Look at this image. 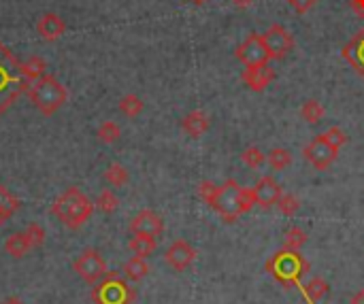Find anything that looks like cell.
Returning a JSON list of instances; mask_svg holds the SVG:
<instances>
[{
    "instance_id": "cell-1",
    "label": "cell",
    "mask_w": 364,
    "mask_h": 304,
    "mask_svg": "<svg viewBox=\"0 0 364 304\" xmlns=\"http://www.w3.org/2000/svg\"><path fill=\"white\" fill-rule=\"evenodd\" d=\"M28 79L21 72V62L15 60L13 52L0 43V115H5L15 100L28 90Z\"/></svg>"
},
{
    "instance_id": "cell-2",
    "label": "cell",
    "mask_w": 364,
    "mask_h": 304,
    "mask_svg": "<svg viewBox=\"0 0 364 304\" xmlns=\"http://www.w3.org/2000/svg\"><path fill=\"white\" fill-rule=\"evenodd\" d=\"M96 205L79 190V188H68L62 192L52 205V213L68 227V230H77L85 221H90Z\"/></svg>"
},
{
    "instance_id": "cell-3",
    "label": "cell",
    "mask_w": 364,
    "mask_h": 304,
    "mask_svg": "<svg viewBox=\"0 0 364 304\" xmlns=\"http://www.w3.org/2000/svg\"><path fill=\"white\" fill-rule=\"evenodd\" d=\"M66 98H68L66 88L54 77V74H43L41 79L32 83V90H30L32 105L47 117L60 111L66 103Z\"/></svg>"
},
{
    "instance_id": "cell-4",
    "label": "cell",
    "mask_w": 364,
    "mask_h": 304,
    "mask_svg": "<svg viewBox=\"0 0 364 304\" xmlns=\"http://www.w3.org/2000/svg\"><path fill=\"white\" fill-rule=\"evenodd\" d=\"M266 270L273 272V276L281 283H294L309 270V262L299 256V251H281L266 262Z\"/></svg>"
},
{
    "instance_id": "cell-5",
    "label": "cell",
    "mask_w": 364,
    "mask_h": 304,
    "mask_svg": "<svg viewBox=\"0 0 364 304\" xmlns=\"http://www.w3.org/2000/svg\"><path fill=\"white\" fill-rule=\"evenodd\" d=\"M92 300L96 304H130L134 300V292L128 287L124 278L115 274H107L92 290Z\"/></svg>"
},
{
    "instance_id": "cell-6",
    "label": "cell",
    "mask_w": 364,
    "mask_h": 304,
    "mask_svg": "<svg viewBox=\"0 0 364 304\" xmlns=\"http://www.w3.org/2000/svg\"><path fill=\"white\" fill-rule=\"evenodd\" d=\"M239 183L234 179H228L222 188H217L213 200L209 202V207L220 215L226 223H234L241 217L239 211Z\"/></svg>"
},
{
    "instance_id": "cell-7",
    "label": "cell",
    "mask_w": 364,
    "mask_h": 304,
    "mask_svg": "<svg viewBox=\"0 0 364 304\" xmlns=\"http://www.w3.org/2000/svg\"><path fill=\"white\" fill-rule=\"evenodd\" d=\"M72 270H75L85 283L90 285H96L99 281H103V278L109 274V268H107V262L105 258L101 256V251L96 249H83L77 260L72 262Z\"/></svg>"
},
{
    "instance_id": "cell-8",
    "label": "cell",
    "mask_w": 364,
    "mask_h": 304,
    "mask_svg": "<svg viewBox=\"0 0 364 304\" xmlns=\"http://www.w3.org/2000/svg\"><path fill=\"white\" fill-rule=\"evenodd\" d=\"M303 156H305V160H307L313 168L326 170V168H330V164L336 162V158H338V149H336V147L324 136V132H322V134L315 136L311 143L305 145Z\"/></svg>"
},
{
    "instance_id": "cell-9",
    "label": "cell",
    "mask_w": 364,
    "mask_h": 304,
    "mask_svg": "<svg viewBox=\"0 0 364 304\" xmlns=\"http://www.w3.org/2000/svg\"><path fill=\"white\" fill-rule=\"evenodd\" d=\"M266 52H269L271 60H285L290 56V52L294 49V39L290 34V30L283 26V23H273L262 34Z\"/></svg>"
},
{
    "instance_id": "cell-10",
    "label": "cell",
    "mask_w": 364,
    "mask_h": 304,
    "mask_svg": "<svg viewBox=\"0 0 364 304\" xmlns=\"http://www.w3.org/2000/svg\"><path fill=\"white\" fill-rule=\"evenodd\" d=\"M234 56L243 66H258V64H269V52H266V45L262 34L252 32L245 41H243L236 49Z\"/></svg>"
},
{
    "instance_id": "cell-11",
    "label": "cell",
    "mask_w": 364,
    "mask_h": 304,
    "mask_svg": "<svg viewBox=\"0 0 364 304\" xmlns=\"http://www.w3.org/2000/svg\"><path fill=\"white\" fill-rule=\"evenodd\" d=\"M164 260H166V264L171 266L173 270L181 272V270H185L194 260H196V249H194L188 241L179 239V241H175L171 247L166 249Z\"/></svg>"
},
{
    "instance_id": "cell-12",
    "label": "cell",
    "mask_w": 364,
    "mask_h": 304,
    "mask_svg": "<svg viewBox=\"0 0 364 304\" xmlns=\"http://www.w3.org/2000/svg\"><path fill=\"white\" fill-rule=\"evenodd\" d=\"M130 232L132 234H148V236H160L164 232V221L156 211L145 209L136 213L130 221Z\"/></svg>"
},
{
    "instance_id": "cell-13",
    "label": "cell",
    "mask_w": 364,
    "mask_h": 304,
    "mask_svg": "<svg viewBox=\"0 0 364 304\" xmlns=\"http://www.w3.org/2000/svg\"><path fill=\"white\" fill-rule=\"evenodd\" d=\"M243 83H245L252 92H264L275 79V70L269 64H258V66H245L241 74Z\"/></svg>"
},
{
    "instance_id": "cell-14",
    "label": "cell",
    "mask_w": 364,
    "mask_h": 304,
    "mask_svg": "<svg viewBox=\"0 0 364 304\" xmlns=\"http://www.w3.org/2000/svg\"><path fill=\"white\" fill-rule=\"evenodd\" d=\"M254 192H256V200H258V207H260V209H271V207H275L277 200L283 196L281 185L273 179V176H262V179L256 183Z\"/></svg>"
},
{
    "instance_id": "cell-15",
    "label": "cell",
    "mask_w": 364,
    "mask_h": 304,
    "mask_svg": "<svg viewBox=\"0 0 364 304\" xmlns=\"http://www.w3.org/2000/svg\"><path fill=\"white\" fill-rule=\"evenodd\" d=\"M341 56L350 62V66L364 79V28L358 30L350 43L343 45Z\"/></svg>"
},
{
    "instance_id": "cell-16",
    "label": "cell",
    "mask_w": 364,
    "mask_h": 304,
    "mask_svg": "<svg viewBox=\"0 0 364 304\" xmlns=\"http://www.w3.org/2000/svg\"><path fill=\"white\" fill-rule=\"evenodd\" d=\"M64 30H66V23H64V19H62L60 15H56V13H45V15L39 19V23H37V32H39L41 39L47 41V43L58 41V39L64 34Z\"/></svg>"
},
{
    "instance_id": "cell-17",
    "label": "cell",
    "mask_w": 364,
    "mask_h": 304,
    "mask_svg": "<svg viewBox=\"0 0 364 304\" xmlns=\"http://www.w3.org/2000/svg\"><path fill=\"white\" fill-rule=\"evenodd\" d=\"M209 125H211V119L205 111H190L183 119H181V130L192 136V139H199L203 136L207 130H209Z\"/></svg>"
},
{
    "instance_id": "cell-18",
    "label": "cell",
    "mask_w": 364,
    "mask_h": 304,
    "mask_svg": "<svg viewBox=\"0 0 364 304\" xmlns=\"http://www.w3.org/2000/svg\"><path fill=\"white\" fill-rule=\"evenodd\" d=\"M30 249H34V247H32V243H30L26 230H23V232H15V234H11V236L5 241V251L9 253L11 258H15V260L23 258Z\"/></svg>"
},
{
    "instance_id": "cell-19",
    "label": "cell",
    "mask_w": 364,
    "mask_h": 304,
    "mask_svg": "<svg viewBox=\"0 0 364 304\" xmlns=\"http://www.w3.org/2000/svg\"><path fill=\"white\" fill-rule=\"evenodd\" d=\"M128 249L134 253V256L141 258H150L156 251V236H148V234H132V239L128 241Z\"/></svg>"
},
{
    "instance_id": "cell-20",
    "label": "cell",
    "mask_w": 364,
    "mask_h": 304,
    "mask_svg": "<svg viewBox=\"0 0 364 304\" xmlns=\"http://www.w3.org/2000/svg\"><path fill=\"white\" fill-rule=\"evenodd\" d=\"M148 272H150V264L145 262V258H141V256H132L124 264V274H126L128 281L136 283V281H141V278L148 276Z\"/></svg>"
},
{
    "instance_id": "cell-21",
    "label": "cell",
    "mask_w": 364,
    "mask_h": 304,
    "mask_svg": "<svg viewBox=\"0 0 364 304\" xmlns=\"http://www.w3.org/2000/svg\"><path fill=\"white\" fill-rule=\"evenodd\" d=\"M21 72H23V77H26L30 83H34L37 79H41L43 74H47V64L43 58L39 56H32L30 60L26 62H21Z\"/></svg>"
},
{
    "instance_id": "cell-22",
    "label": "cell",
    "mask_w": 364,
    "mask_h": 304,
    "mask_svg": "<svg viewBox=\"0 0 364 304\" xmlns=\"http://www.w3.org/2000/svg\"><path fill=\"white\" fill-rule=\"evenodd\" d=\"M301 117L307 121V123H318V121H322V117H324V107H322V103L320 100H307V103H303V107H301Z\"/></svg>"
},
{
    "instance_id": "cell-23",
    "label": "cell",
    "mask_w": 364,
    "mask_h": 304,
    "mask_svg": "<svg viewBox=\"0 0 364 304\" xmlns=\"http://www.w3.org/2000/svg\"><path fill=\"white\" fill-rule=\"evenodd\" d=\"M105 179L109 185L113 188H121V185H126L128 179H130V174L128 170L121 166V164H109V168L105 170Z\"/></svg>"
},
{
    "instance_id": "cell-24",
    "label": "cell",
    "mask_w": 364,
    "mask_h": 304,
    "mask_svg": "<svg viewBox=\"0 0 364 304\" xmlns=\"http://www.w3.org/2000/svg\"><path fill=\"white\" fill-rule=\"evenodd\" d=\"M143 100L136 94H126L124 98L119 100V111L124 113L126 117H139L143 113Z\"/></svg>"
},
{
    "instance_id": "cell-25",
    "label": "cell",
    "mask_w": 364,
    "mask_h": 304,
    "mask_svg": "<svg viewBox=\"0 0 364 304\" xmlns=\"http://www.w3.org/2000/svg\"><path fill=\"white\" fill-rule=\"evenodd\" d=\"M328 283L324 281V278H320V276H313L311 281L305 285V296H307V300L309 302H318V300H322L326 294H328Z\"/></svg>"
},
{
    "instance_id": "cell-26",
    "label": "cell",
    "mask_w": 364,
    "mask_h": 304,
    "mask_svg": "<svg viewBox=\"0 0 364 304\" xmlns=\"http://www.w3.org/2000/svg\"><path fill=\"white\" fill-rule=\"evenodd\" d=\"M266 162L271 164L273 170H285L290 164H292V156H290L287 149L275 147V149L269 151V156H266Z\"/></svg>"
},
{
    "instance_id": "cell-27",
    "label": "cell",
    "mask_w": 364,
    "mask_h": 304,
    "mask_svg": "<svg viewBox=\"0 0 364 304\" xmlns=\"http://www.w3.org/2000/svg\"><path fill=\"white\" fill-rule=\"evenodd\" d=\"M307 243V234H305V230H301V227H290V230L285 232V236H283V247L287 249V251H299L303 245Z\"/></svg>"
},
{
    "instance_id": "cell-28",
    "label": "cell",
    "mask_w": 364,
    "mask_h": 304,
    "mask_svg": "<svg viewBox=\"0 0 364 304\" xmlns=\"http://www.w3.org/2000/svg\"><path fill=\"white\" fill-rule=\"evenodd\" d=\"M99 141L101 143H105V145H111V143H115L119 136H121V128L115 123V121H111V119H107V121H103L101 123V128H99Z\"/></svg>"
},
{
    "instance_id": "cell-29",
    "label": "cell",
    "mask_w": 364,
    "mask_h": 304,
    "mask_svg": "<svg viewBox=\"0 0 364 304\" xmlns=\"http://www.w3.org/2000/svg\"><path fill=\"white\" fill-rule=\"evenodd\" d=\"M96 209L99 211H103V213H113V211H117V207H119V200H117V196L111 192V190H103L101 194H99V198H96Z\"/></svg>"
},
{
    "instance_id": "cell-30",
    "label": "cell",
    "mask_w": 364,
    "mask_h": 304,
    "mask_svg": "<svg viewBox=\"0 0 364 304\" xmlns=\"http://www.w3.org/2000/svg\"><path fill=\"white\" fill-rule=\"evenodd\" d=\"M275 207L279 209L281 215L292 217V215H296V211L301 209V202H299V198H296L294 194H283V196L277 200V205H275Z\"/></svg>"
},
{
    "instance_id": "cell-31",
    "label": "cell",
    "mask_w": 364,
    "mask_h": 304,
    "mask_svg": "<svg viewBox=\"0 0 364 304\" xmlns=\"http://www.w3.org/2000/svg\"><path fill=\"white\" fill-rule=\"evenodd\" d=\"M241 162L245 164V166H250V168H260L266 162V156L262 154L258 147H247L241 154Z\"/></svg>"
},
{
    "instance_id": "cell-32",
    "label": "cell",
    "mask_w": 364,
    "mask_h": 304,
    "mask_svg": "<svg viewBox=\"0 0 364 304\" xmlns=\"http://www.w3.org/2000/svg\"><path fill=\"white\" fill-rule=\"evenodd\" d=\"M254 207H258V200H256L254 188H252V190H250V188H241V192H239V211H241V215H243V213H250Z\"/></svg>"
},
{
    "instance_id": "cell-33",
    "label": "cell",
    "mask_w": 364,
    "mask_h": 304,
    "mask_svg": "<svg viewBox=\"0 0 364 304\" xmlns=\"http://www.w3.org/2000/svg\"><path fill=\"white\" fill-rule=\"evenodd\" d=\"M0 207L7 211L9 217H13V215L17 213V209H19V200H17L3 183H0Z\"/></svg>"
},
{
    "instance_id": "cell-34",
    "label": "cell",
    "mask_w": 364,
    "mask_h": 304,
    "mask_svg": "<svg viewBox=\"0 0 364 304\" xmlns=\"http://www.w3.org/2000/svg\"><path fill=\"white\" fill-rule=\"evenodd\" d=\"M324 136H326L336 149H341V147L347 143V134H345L341 128H338V125H332V128H328V130L324 132Z\"/></svg>"
},
{
    "instance_id": "cell-35",
    "label": "cell",
    "mask_w": 364,
    "mask_h": 304,
    "mask_svg": "<svg viewBox=\"0 0 364 304\" xmlns=\"http://www.w3.org/2000/svg\"><path fill=\"white\" fill-rule=\"evenodd\" d=\"M26 234H28L32 247H41L45 243V230H43V225H39V223H30L26 227Z\"/></svg>"
},
{
    "instance_id": "cell-36",
    "label": "cell",
    "mask_w": 364,
    "mask_h": 304,
    "mask_svg": "<svg viewBox=\"0 0 364 304\" xmlns=\"http://www.w3.org/2000/svg\"><path fill=\"white\" fill-rule=\"evenodd\" d=\"M315 3H318V0H287V5L292 7L299 15L309 13V11L315 7Z\"/></svg>"
},
{
    "instance_id": "cell-37",
    "label": "cell",
    "mask_w": 364,
    "mask_h": 304,
    "mask_svg": "<svg viewBox=\"0 0 364 304\" xmlns=\"http://www.w3.org/2000/svg\"><path fill=\"white\" fill-rule=\"evenodd\" d=\"M215 192H217V185H215L213 181H203V183L199 185V196L207 202V205L213 200Z\"/></svg>"
},
{
    "instance_id": "cell-38",
    "label": "cell",
    "mask_w": 364,
    "mask_h": 304,
    "mask_svg": "<svg viewBox=\"0 0 364 304\" xmlns=\"http://www.w3.org/2000/svg\"><path fill=\"white\" fill-rule=\"evenodd\" d=\"M350 7L360 19H364V0H350Z\"/></svg>"
},
{
    "instance_id": "cell-39",
    "label": "cell",
    "mask_w": 364,
    "mask_h": 304,
    "mask_svg": "<svg viewBox=\"0 0 364 304\" xmlns=\"http://www.w3.org/2000/svg\"><path fill=\"white\" fill-rule=\"evenodd\" d=\"M350 304H364V290H360V292H356V294L352 296V300H350Z\"/></svg>"
},
{
    "instance_id": "cell-40",
    "label": "cell",
    "mask_w": 364,
    "mask_h": 304,
    "mask_svg": "<svg viewBox=\"0 0 364 304\" xmlns=\"http://www.w3.org/2000/svg\"><path fill=\"white\" fill-rule=\"evenodd\" d=\"M232 3H234L236 7H241V9H245V7H252L256 0H232Z\"/></svg>"
},
{
    "instance_id": "cell-41",
    "label": "cell",
    "mask_w": 364,
    "mask_h": 304,
    "mask_svg": "<svg viewBox=\"0 0 364 304\" xmlns=\"http://www.w3.org/2000/svg\"><path fill=\"white\" fill-rule=\"evenodd\" d=\"M0 304H23L17 296H9V298H5L3 302H0Z\"/></svg>"
},
{
    "instance_id": "cell-42",
    "label": "cell",
    "mask_w": 364,
    "mask_h": 304,
    "mask_svg": "<svg viewBox=\"0 0 364 304\" xmlns=\"http://www.w3.org/2000/svg\"><path fill=\"white\" fill-rule=\"evenodd\" d=\"M9 219H11V217L7 215V211H5L3 207H0V225H3L5 221H9Z\"/></svg>"
},
{
    "instance_id": "cell-43",
    "label": "cell",
    "mask_w": 364,
    "mask_h": 304,
    "mask_svg": "<svg viewBox=\"0 0 364 304\" xmlns=\"http://www.w3.org/2000/svg\"><path fill=\"white\" fill-rule=\"evenodd\" d=\"M194 3H199V5H201V3H205V0H194Z\"/></svg>"
}]
</instances>
